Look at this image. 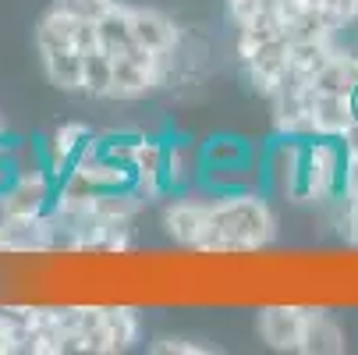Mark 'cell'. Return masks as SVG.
<instances>
[{"instance_id":"obj_9","label":"cell","mask_w":358,"mask_h":355,"mask_svg":"<svg viewBox=\"0 0 358 355\" xmlns=\"http://www.w3.org/2000/svg\"><path fill=\"white\" fill-rule=\"evenodd\" d=\"M301 149H305V139L277 135L273 149L266 153V164H263V178H266L270 192L287 202L294 199L298 181H301Z\"/></svg>"},{"instance_id":"obj_22","label":"cell","mask_w":358,"mask_h":355,"mask_svg":"<svg viewBox=\"0 0 358 355\" xmlns=\"http://www.w3.org/2000/svg\"><path fill=\"white\" fill-rule=\"evenodd\" d=\"M341 231L348 238V245L358 249V195H341Z\"/></svg>"},{"instance_id":"obj_4","label":"cell","mask_w":358,"mask_h":355,"mask_svg":"<svg viewBox=\"0 0 358 355\" xmlns=\"http://www.w3.org/2000/svg\"><path fill=\"white\" fill-rule=\"evenodd\" d=\"M57 178L46 164L36 171H15V178L0 188V217L4 221H43L54 210Z\"/></svg>"},{"instance_id":"obj_7","label":"cell","mask_w":358,"mask_h":355,"mask_svg":"<svg viewBox=\"0 0 358 355\" xmlns=\"http://www.w3.org/2000/svg\"><path fill=\"white\" fill-rule=\"evenodd\" d=\"M309 320H313L309 306H266L255 316V330H259V341L273 351H301Z\"/></svg>"},{"instance_id":"obj_24","label":"cell","mask_w":358,"mask_h":355,"mask_svg":"<svg viewBox=\"0 0 358 355\" xmlns=\"http://www.w3.org/2000/svg\"><path fill=\"white\" fill-rule=\"evenodd\" d=\"M351 99H355V114H358V89H355V96H351Z\"/></svg>"},{"instance_id":"obj_20","label":"cell","mask_w":358,"mask_h":355,"mask_svg":"<svg viewBox=\"0 0 358 355\" xmlns=\"http://www.w3.org/2000/svg\"><path fill=\"white\" fill-rule=\"evenodd\" d=\"M149 351L152 355H210V351H217V344L192 341V337H174V334H160V337L149 341Z\"/></svg>"},{"instance_id":"obj_8","label":"cell","mask_w":358,"mask_h":355,"mask_svg":"<svg viewBox=\"0 0 358 355\" xmlns=\"http://www.w3.org/2000/svg\"><path fill=\"white\" fill-rule=\"evenodd\" d=\"M131 174H135V192L145 202L164 199L171 192L167 188V139H160V135H135Z\"/></svg>"},{"instance_id":"obj_6","label":"cell","mask_w":358,"mask_h":355,"mask_svg":"<svg viewBox=\"0 0 358 355\" xmlns=\"http://www.w3.org/2000/svg\"><path fill=\"white\" fill-rule=\"evenodd\" d=\"M291 43L294 39L284 32V36L263 43V46H255L252 54L238 57L245 75H248V82H252V89L263 92L266 99H273L291 78Z\"/></svg>"},{"instance_id":"obj_5","label":"cell","mask_w":358,"mask_h":355,"mask_svg":"<svg viewBox=\"0 0 358 355\" xmlns=\"http://www.w3.org/2000/svg\"><path fill=\"white\" fill-rule=\"evenodd\" d=\"M210 202H213V188L210 185H195V188L174 192V199H167V207L160 214L164 235L174 245L195 252L199 235H202V224H206V214H210Z\"/></svg>"},{"instance_id":"obj_13","label":"cell","mask_w":358,"mask_h":355,"mask_svg":"<svg viewBox=\"0 0 358 355\" xmlns=\"http://www.w3.org/2000/svg\"><path fill=\"white\" fill-rule=\"evenodd\" d=\"M309 111H313V135L344 139V135L358 125L355 99H351V96H341V92H316V89H313Z\"/></svg>"},{"instance_id":"obj_18","label":"cell","mask_w":358,"mask_h":355,"mask_svg":"<svg viewBox=\"0 0 358 355\" xmlns=\"http://www.w3.org/2000/svg\"><path fill=\"white\" fill-rule=\"evenodd\" d=\"M138 337H142L138 313L128 306H107V355H121L135 348Z\"/></svg>"},{"instance_id":"obj_21","label":"cell","mask_w":358,"mask_h":355,"mask_svg":"<svg viewBox=\"0 0 358 355\" xmlns=\"http://www.w3.org/2000/svg\"><path fill=\"white\" fill-rule=\"evenodd\" d=\"M57 8H64L68 15H75V18H82V22H99L103 18L117 0H54Z\"/></svg>"},{"instance_id":"obj_16","label":"cell","mask_w":358,"mask_h":355,"mask_svg":"<svg viewBox=\"0 0 358 355\" xmlns=\"http://www.w3.org/2000/svg\"><path fill=\"white\" fill-rule=\"evenodd\" d=\"M96 36H99V46H103V54L107 57H117L124 54V50L138 46L135 43V32H131V4H117L96 22Z\"/></svg>"},{"instance_id":"obj_14","label":"cell","mask_w":358,"mask_h":355,"mask_svg":"<svg viewBox=\"0 0 358 355\" xmlns=\"http://www.w3.org/2000/svg\"><path fill=\"white\" fill-rule=\"evenodd\" d=\"M89 139H92V128H89V125H82V121H64L61 128H54V135L46 139V146H43V164L54 171V178H61V174L75 164V157L85 149Z\"/></svg>"},{"instance_id":"obj_2","label":"cell","mask_w":358,"mask_h":355,"mask_svg":"<svg viewBox=\"0 0 358 355\" xmlns=\"http://www.w3.org/2000/svg\"><path fill=\"white\" fill-rule=\"evenodd\" d=\"M344 142L334 135H313L305 139L301 149V181L291 202L298 207H327V202H337L344 192Z\"/></svg>"},{"instance_id":"obj_15","label":"cell","mask_w":358,"mask_h":355,"mask_svg":"<svg viewBox=\"0 0 358 355\" xmlns=\"http://www.w3.org/2000/svg\"><path fill=\"white\" fill-rule=\"evenodd\" d=\"M309 89L316 92H341V96H355L358 89V50L348 46H334V54L327 57V64L316 71V78L309 82Z\"/></svg>"},{"instance_id":"obj_25","label":"cell","mask_w":358,"mask_h":355,"mask_svg":"<svg viewBox=\"0 0 358 355\" xmlns=\"http://www.w3.org/2000/svg\"><path fill=\"white\" fill-rule=\"evenodd\" d=\"M0 135H4V125H0Z\"/></svg>"},{"instance_id":"obj_12","label":"cell","mask_w":358,"mask_h":355,"mask_svg":"<svg viewBox=\"0 0 358 355\" xmlns=\"http://www.w3.org/2000/svg\"><path fill=\"white\" fill-rule=\"evenodd\" d=\"M39 64L46 82L61 92H82V71H85V54L75 43H57V46H39Z\"/></svg>"},{"instance_id":"obj_19","label":"cell","mask_w":358,"mask_h":355,"mask_svg":"<svg viewBox=\"0 0 358 355\" xmlns=\"http://www.w3.org/2000/svg\"><path fill=\"white\" fill-rule=\"evenodd\" d=\"M202 157H206V167H241L252 164V149L238 135H213L202 142Z\"/></svg>"},{"instance_id":"obj_10","label":"cell","mask_w":358,"mask_h":355,"mask_svg":"<svg viewBox=\"0 0 358 355\" xmlns=\"http://www.w3.org/2000/svg\"><path fill=\"white\" fill-rule=\"evenodd\" d=\"M131 32H135V43L157 57H174L185 39L181 25L157 8H131Z\"/></svg>"},{"instance_id":"obj_17","label":"cell","mask_w":358,"mask_h":355,"mask_svg":"<svg viewBox=\"0 0 358 355\" xmlns=\"http://www.w3.org/2000/svg\"><path fill=\"white\" fill-rule=\"evenodd\" d=\"M344 348H348L344 327H341L330 313L313 309V320H309V334H305L301 355H341Z\"/></svg>"},{"instance_id":"obj_11","label":"cell","mask_w":358,"mask_h":355,"mask_svg":"<svg viewBox=\"0 0 358 355\" xmlns=\"http://www.w3.org/2000/svg\"><path fill=\"white\" fill-rule=\"evenodd\" d=\"M206 174V157H202V142L192 135H171L167 139V188L185 192L202 185Z\"/></svg>"},{"instance_id":"obj_1","label":"cell","mask_w":358,"mask_h":355,"mask_svg":"<svg viewBox=\"0 0 358 355\" xmlns=\"http://www.w3.org/2000/svg\"><path fill=\"white\" fill-rule=\"evenodd\" d=\"M280 221L273 202L259 188L213 192L206 224H202L195 252L202 256H241V252H263L277 242Z\"/></svg>"},{"instance_id":"obj_3","label":"cell","mask_w":358,"mask_h":355,"mask_svg":"<svg viewBox=\"0 0 358 355\" xmlns=\"http://www.w3.org/2000/svg\"><path fill=\"white\" fill-rule=\"evenodd\" d=\"M174 75V57H157L142 46L110 57V99H145L167 85Z\"/></svg>"},{"instance_id":"obj_23","label":"cell","mask_w":358,"mask_h":355,"mask_svg":"<svg viewBox=\"0 0 358 355\" xmlns=\"http://www.w3.org/2000/svg\"><path fill=\"white\" fill-rule=\"evenodd\" d=\"M323 4L344 22V25H351V22H358V0H323Z\"/></svg>"}]
</instances>
